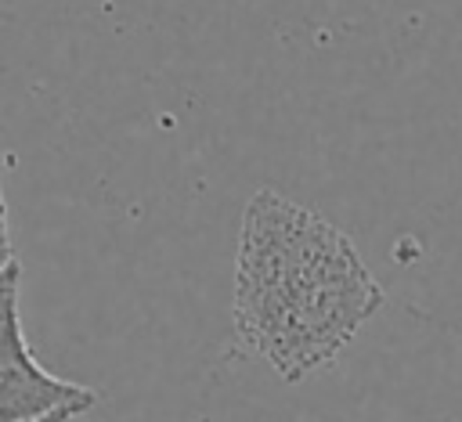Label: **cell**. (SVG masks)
Masks as SVG:
<instances>
[{
  "label": "cell",
  "mask_w": 462,
  "mask_h": 422,
  "mask_svg": "<svg viewBox=\"0 0 462 422\" xmlns=\"http://www.w3.org/2000/svg\"><path fill=\"white\" fill-rule=\"evenodd\" d=\"M14 260V249H11V234H7V206H4V191H0V267Z\"/></svg>",
  "instance_id": "obj_3"
},
{
  "label": "cell",
  "mask_w": 462,
  "mask_h": 422,
  "mask_svg": "<svg viewBox=\"0 0 462 422\" xmlns=\"http://www.w3.org/2000/svg\"><path fill=\"white\" fill-rule=\"evenodd\" d=\"M76 411H58V415H47V418H36V422H72Z\"/></svg>",
  "instance_id": "obj_4"
},
{
  "label": "cell",
  "mask_w": 462,
  "mask_h": 422,
  "mask_svg": "<svg viewBox=\"0 0 462 422\" xmlns=\"http://www.w3.org/2000/svg\"><path fill=\"white\" fill-rule=\"evenodd\" d=\"M18 285L22 267L14 256L0 267V422H36L58 411H90L97 404V390L69 382L32 357L22 332Z\"/></svg>",
  "instance_id": "obj_2"
},
{
  "label": "cell",
  "mask_w": 462,
  "mask_h": 422,
  "mask_svg": "<svg viewBox=\"0 0 462 422\" xmlns=\"http://www.w3.org/2000/svg\"><path fill=\"white\" fill-rule=\"evenodd\" d=\"M379 307L383 289L339 227L274 188L249 198L231 317L238 339L285 382L336 361Z\"/></svg>",
  "instance_id": "obj_1"
}]
</instances>
